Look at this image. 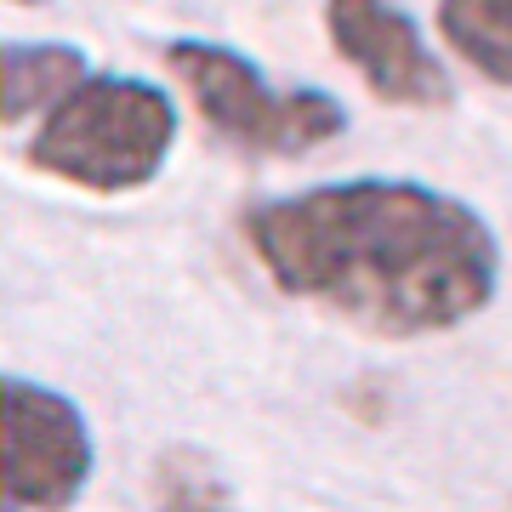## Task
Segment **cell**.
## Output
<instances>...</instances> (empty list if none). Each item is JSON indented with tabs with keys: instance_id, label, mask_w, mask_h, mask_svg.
<instances>
[{
	"instance_id": "obj_6",
	"label": "cell",
	"mask_w": 512,
	"mask_h": 512,
	"mask_svg": "<svg viewBox=\"0 0 512 512\" xmlns=\"http://www.w3.org/2000/svg\"><path fill=\"white\" fill-rule=\"evenodd\" d=\"M86 52L63 40H0V126L46 114L57 97L86 80Z\"/></svg>"
},
{
	"instance_id": "obj_4",
	"label": "cell",
	"mask_w": 512,
	"mask_h": 512,
	"mask_svg": "<svg viewBox=\"0 0 512 512\" xmlns=\"http://www.w3.org/2000/svg\"><path fill=\"white\" fill-rule=\"evenodd\" d=\"M97 444L57 387L0 376V512H63L92 484Z\"/></svg>"
},
{
	"instance_id": "obj_2",
	"label": "cell",
	"mask_w": 512,
	"mask_h": 512,
	"mask_svg": "<svg viewBox=\"0 0 512 512\" xmlns=\"http://www.w3.org/2000/svg\"><path fill=\"white\" fill-rule=\"evenodd\" d=\"M177 148V103L137 74H86L40 114L23 160L86 194H137Z\"/></svg>"
},
{
	"instance_id": "obj_1",
	"label": "cell",
	"mask_w": 512,
	"mask_h": 512,
	"mask_svg": "<svg viewBox=\"0 0 512 512\" xmlns=\"http://www.w3.org/2000/svg\"><path fill=\"white\" fill-rule=\"evenodd\" d=\"M245 245L285 296L376 336L456 330L501 285L490 222L410 177H348L262 200L245 211Z\"/></svg>"
},
{
	"instance_id": "obj_7",
	"label": "cell",
	"mask_w": 512,
	"mask_h": 512,
	"mask_svg": "<svg viewBox=\"0 0 512 512\" xmlns=\"http://www.w3.org/2000/svg\"><path fill=\"white\" fill-rule=\"evenodd\" d=\"M439 35L473 74L512 92V0H439Z\"/></svg>"
},
{
	"instance_id": "obj_5",
	"label": "cell",
	"mask_w": 512,
	"mask_h": 512,
	"mask_svg": "<svg viewBox=\"0 0 512 512\" xmlns=\"http://www.w3.org/2000/svg\"><path fill=\"white\" fill-rule=\"evenodd\" d=\"M325 35L370 97L393 109L450 103V69L399 0H325Z\"/></svg>"
},
{
	"instance_id": "obj_8",
	"label": "cell",
	"mask_w": 512,
	"mask_h": 512,
	"mask_svg": "<svg viewBox=\"0 0 512 512\" xmlns=\"http://www.w3.org/2000/svg\"><path fill=\"white\" fill-rule=\"evenodd\" d=\"M154 512H239L222 473L200 450H165L154 467Z\"/></svg>"
},
{
	"instance_id": "obj_3",
	"label": "cell",
	"mask_w": 512,
	"mask_h": 512,
	"mask_svg": "<svg viewBox=\"0 0 512 512\" xmlns=\"http://www.w3.org/2000/svg\"><path fill=\"white\" fill-rule=\"evenodd\" d=\"M165 69L177 74V86L200 109L211 137H222L251 160H302L313 148L336 143L348 126L342 97L319 92V86H279L274 74H262L251 57L222 40H171Z\"/></svg>"
},
{
	"instance_id": "obj_9",
	"label": "cell",
	"mask_w": 512,
	"mask_h": 512,
	"mask_svg": "<svg viewBox=\"0 0 512 512\" xmlns=\"http://www.w3.org/2000/svg\"><path fill=\"white\" fill-rule=\"evenodd\" d=\"M12 6H40V0H12Z\"/></svg>"
}]
</instances>
